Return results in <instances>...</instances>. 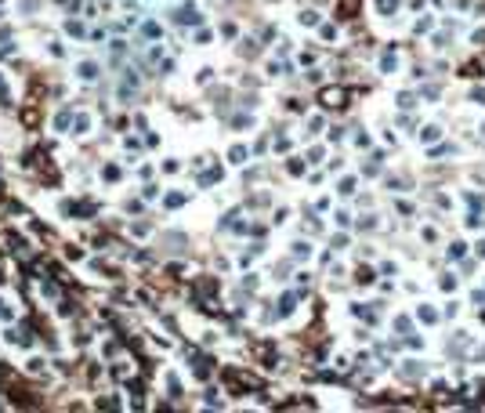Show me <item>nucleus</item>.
<instances>
[{
    "mask_svg": "<svg viewBox=\"0 0 485 413\" xmlns=\"http://www.w3.org/2000/svg\"><path fill=\"white\" fill-rule=\"evenodd\" d=\"M395 330H398V334H409V319L398 316V319H395Z\"/></svg>",
    "mask_w": 485,
    "mask_h": 413,
    "instance_id": "17",
    "label": "nucleus"
},
{
    "mask_svg": "<svg viewBox=\"0 0 485 413\" xmlns=\"http://www.w3.org/2000/svg\"><path fill=\"white\" fill-rule=\"evenodd\" d=\"M355 279L362 283V287H366V283H373V268H366V265H362V268L355 272Z\"/></svg>",
    "mask_w": 485,
    "mask_h": 413,
    "instance_id": "12",
    "label": "nucleus"
},
{
    "mask_svg": "<svg viewBox=\"0 0 485 413\" xmlns=\"http://www.w3.org/2000/svg\"><path fill=\"white\" fill-rule=\"evenodd\" d=\"M438 287H442V290H456V275H442V279H438Z\"/></svg>",
    "mask_w": 485,
    "mask_h": 413,
    "instance_id": "15",
    "label": "nucleus"
},
{
    "mask_svg": "<svg viewBox=\"0 0 485 413\" xmlns=\"http://www.w3.org/2000/svg\"><path fill=\"white\" fill-rule=\"evenodd\" d=\"M293 301H297V293H283V301H279V316H286V312L293 308Z\"/></svg>",
    "mask_w": 485,
    "mask_h": 413,
    "instance_id": "10",
    "label": "nucleus"
},
{
    "mask_svg": "<svg viewBox=\"0 0 485 413\" xmlns=\"http://www.w3.org/2000/svg\"><path fill=\"white\" fill-rule=\"evenodd\" d=\"M355 316L366 323H377V305H355Z\"/></svg>",
    "mask_w": 485,
    "mask_h": 413,
    "instance_id": "4",
    "label": "nucleus"
},
{
    "mask_svg": "<svg viewBox=\"0 0 485 413\" xmlns=\"http://www.w3.org/2000/svg\"><path fill=\"white\" fill-rule=\"evenodd\" d=\"M438 134H442V131H438L435 123L431 127H420V142H438Z\"/></svg>",
    "mask_w": 485,
    "mask_h": 413,
    "instance_id": "9",
    "label": "nucleus"
},
{
    "mask_svg": "<svg viewBox=\"0 0 485 413\" xmlns=\"http://www.w3.org/2000/svg\"><path fill=\"white\" fill-rule=\"evenodd\" d=\"M340 192H344V196H351V192H355V178H344L340 181Z\"/></svg>",
    "mask_w": 485,
    "mask_h": 413,
    "instance_id": "16",
    "label": "nucleus"
},
{
    "mask_svg": "<svg viewBox=\"0 0 485 413\" xmlns=\"http://www.w3.org/2000/svg\"><path fill=\"white\" fill-rule=\"evenodd\" d=\"M482 138H485V123H482Z\"/></svg>",
    "mask_w": 485,
    "mask_h": 413,
    "instance_id": "22",
    "label": "nucleus"
},
{
    "mask_svg": "<svg viewBox=\"0 0 485 413\" xmlns=\"http://www.w3.org/2000/svg\"><path fill=\"white\" fill-rule=\"evenodd\" d=\"M319 102H322V109H344V105H348V91H344V87H322L319 91Z\"/></svg>",
    "mask_w": 485,
    "mask_h": 413,
    "instance_id": "1",
    "label": "nucleus"
},
{
    "mask_svg": "<svg viewBox=\"0 0 485 413\" xmlns=\"http://www.w3.org/2000/svg\"><path fill=\"white\" fill-rule=\"evenodd\" d=\"M359 4H362V0H340V4H337V18H355Z\"/></svg>",
    "mask_w": 485,
    "mask_h": 413,
    "instance_id": "3",
    "label": "nucleus"
},
{
    "mask_svg": "<svg viewBox=\"0 0 485 413\" xmlns=\"http://www.w3.org/2000/svg\"><path fill=\"white\" fill-rule=\"evenodd\" d=\"M463 250H467V246H463L460 240H456V243L449 246V258H456V261H460V258H463Z\"/></svg>",
    "mask_w": 485,
    "mask_h": 413,
    "instance_id": "14",
    "label": "nucleus"
},
{
    "mask_svg": "<svg viewBox=\"0 0 485 413\" xmlns=\"http://www.w3.org/2000/svg\"><path fill=\"white\" fill-rule=\"evenodd\" d=\"M424 98H438V84H427L424 87Z\"/></svg>",
    "mask_w": 485,
    "mask_h": 413,
    "instance_id": "20",
    "label": "nucleus"
},
{
    "mask_svg": "<svg viewBox=\"0 0 485 413\" xmlns=\"http://www.w3.org/2000/svg\"><path fill=\"white\" fill-rule=\"evenodd\" d=\"M413 105H416V98L409 95V91H402V95H398V109H402V113H413Z\"/></svg>",
    "mask_w": 485,
    "mask_h": 413,
    "instance_id": "7",
    "label": "nucleus"
},
{
    "mask_svg": "<svg viewBox=\"0 0 485 413\" xmlns=\"http://www.w3.org/2000/svg\"><path fill=\"white\" fill-rule=\"evenodd\" d=\"M471 98H474V102H482V105H485V87H474V91H471Z\"/></svg>",
    "mask_w": 485,
    "mask_h": 413,
    "instance_id": "18",
    "label": "nucleus"
},
{
    "mask_svg": "<svg viewBox=\"0 0 485 413\" xmlns=\"http://www.w3.org/2000/svg\"><path fill=\"white\" fill-rule=\"evenodd\" d=\"M474 250H478V258H485V240H482L478 246H474Z\"/></svg>",
    "mask_w": 485,
    "mask_h": 413,
    "instance_id": "21",
    "label": "nucleus"
},
{
    "mask_svg": "<svg viewBox=\"0 0 485 413\" xmlns=\"http://www.w3.org/2000/svg\"><path fill=\"white\" fill-rule=\"evenodd\" d=\"M395 7H398V0H377V11L380 15H395Z\"/></svg>",
    "mask_w": 485,
    "mask_h": 413,
    "instance_id": "11",
    "label": "nucleus"
},
{
    "mask_svg": "<svg viewBox=\"0 0 485 413\" xmlns=\"http://www.w3.org/2000/svg\"><path fill=\"white\" fill-rule=\"evenodd\" d=\"M416 319H420V323H427V326H431V323H438V312H435L431 305H424V308H416Z\"/></svg>",
    "mask_w": 485,
    "mask_h": 413,
    "instance_id": "5",
    "label": "nucleus"
},
{
    "mask_svg": "<svg viewBox=\"0 0 485 413\" xmlns=\"http://www.w3.org/2000/svg\"><path fill=\"white\" fill-rule=\"evenodd\" d=\"M398 373H402L406 381H416V377H420V363H402V370H398Z\"/></svg>",
    "mask_w": 485,
    "mask_h": 413,
    "instance_id": "6",
    "label": "nucleus"
},
{
    "mask_svg": "<svg viewBox=\"0 0 485 413\" xmlns=\"http://www.w3.org/2000/svg\"><path fill=\"white\" fill-rule=\"evenodd\" d=\"M301 22H304V25H315L319 18H315V11H304V15H301Z\"/></svg>",
    "mask_w": 485,
    "mask_h": 413,
    "instance_id": "19",
    "label": "nucleus"
},
{
    "mask_svg": "<svg viewBox=\"0 0 485 413\" xmlns=\"http://www.w3.org/2000/svg\"><path fill=\"white\" fill-rule=\"evenodd\" d=\"M395 66H398V58H395V51H388L384 58H380V69H384V73H395Z\"/></svg>",
    "mask_w": 485,
    "mask_h": 413,
    "instance_id": "8",
    "label": "nucleus"
},
{
    "mask_svg": "<svg viewBox=\"0 0 485 413\" xmlns=\"http://www.w3.org/2000/svg\"><path fill=\"white\" fill-rule=\"evenodd\" d=\"M467 348H471L467 334H453V341H449V355H467Z\"/></svg>",
    "mask_w": 485,
    "mask_h": 413,
    "instance_id": "2",
    "label": "nucleus"
},
{
    "mask_svg": "<svg viewBox=\"0 0 485 413\" xmlns=\"http://www.w3.org/2000/svg\"><path fill=\"white\" fill-rule=\"evenodd\" d=\"M460 73H463V76H478V73H482V62H467Z\"/></svg>",
    "mask_w": 485,
    "mask_h": 413,
    "instance_id": "13",
    "label": "nucleus"
}]
</instances>
